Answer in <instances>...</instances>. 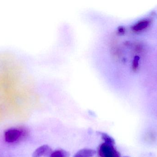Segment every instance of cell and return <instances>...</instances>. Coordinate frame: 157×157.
Instances as JSON below:
<instances>
[{
	"mask_svg": "<svg viewBox=\"0 0 157 157\" xmlns=\"http://www.w3.org/2000/svg\"></svg>",
	"mask_w": 157,
	"mask_h": 157,
	"instance_id": "obj_9",
	"label": "cell"
},
{
	"mask_svg": "<svg viewBox=\"0 0 157 157\" xmlns=\"http://www.w3.org/2000/svg\"><path fill=\"white\" fill-rule=\"evenodd\" d=\"M139 57L136 56L135 57L133 62V69L134 70H136L138 68L139 65Z\"/></svg>",
	"mask_w": 157,
	"mask_h": 157,
	"instance_id": "obj_8",
	"label": "cell"
},
{
	"mask_svg": "<svg viewBox=\"0 0 157 157\" xmlns=\"http://www.w3.org/2000/svg\"><path fill=\"white\" fill-rule=\"evenodd\" d=\"M69 154L63 150H57L52 153L50 157H68Z\"/></svg>",
	"mask_w": 157,
	"mask_h": 157,
	"instance_id": "obj_6",
	"label": "cell"
},
{
	"mask_svg": "<svg viewBox=\"0 0 157 157\" xmlns=\"http://www.w3.org/2000/svg\"><path fill=\"white\" fill-rule=\"evenodd\" d=\"M100 134L101 135V138L104 143L109 144L115 145L114 140L109 135L103 132H100Z\"/></svg>",
	"mask_w": 157,
	"mask_h": 157,
	"instance_id": "obj_7",
	"label": "cell"
},
{
	"mask_svg": "<svg viewBox=\"0 0 157 157\" xmlns=\"http://www.w3.org/2000/svg\"><path fill=\"white\" fill-rule=\"evenodd\" d=\"M96 154V151L91 149H81L78 151L74 157H92Z\"/></svg>",
	"mask_w": 157,
	"mask_h": 157,
	"instance_id": "obj_4",
	"label": "cell"
},
{
	"mask_svg": "<svg viewBox=\"0 0 157 157\" xmlns=\"http://www.w3.org/2000/svg\"><path fill=\"white\" fill-rule=\"evenodd\" d=\"M23 132L16 129H11L6 132L5 138L6 142L13 143L17 141L22 135Z\"/></svg>",
	"mask_w": 157,
	"mask_h": 157,
	"instance_id": "obj_2",
	"label": "cell"
},
{
	"mask_svg": "<svg viewBox=\"0 0 157 157\" xmlns=\"http://www.w3.org/2000/svg\"><path fill=\"white\" fill-rule=\"evenodd\" d=\"M150 24V21L147 19L141 20L134 25L132 27V29L134 31L138 32L141 31L147 27Z\"/></svg>",
	"mask_w": 157,
	"mask_h": 157,
	"instance_id": "obj_5",
	"label": "cell"
},
{
	"mask_svg": "<svg viewBox=\"0 0 157 157\" xmlns=\"http://www.w3.org/2000/svg\"><path fill=\"white\" fill-rule=\"evenodd\" d=\"M98 155L100 157H120L114 145L105 143L101 144L99 147Z\"/></svg>",
	"mask_w": 157,
	"mask_h": 157,
	"instance_id": "obj_1",
	"label": "cell"
},
{
	"mask_svg": "<svg viewBox=\"0 0 157 157\" xmlns=\"http://www.w3.org/2000/svg\"><path fill=\"white\" fill-rule=\"evenodd\" d=\"M52 151L49 146H41L36 149L33 154V157H42L50 156Z\"/></svg>",
	"mask_w": 157,
	"mask_h": 157,
	"instance_id": "obj_3",
	"label": "cell"
}]
</instances>
